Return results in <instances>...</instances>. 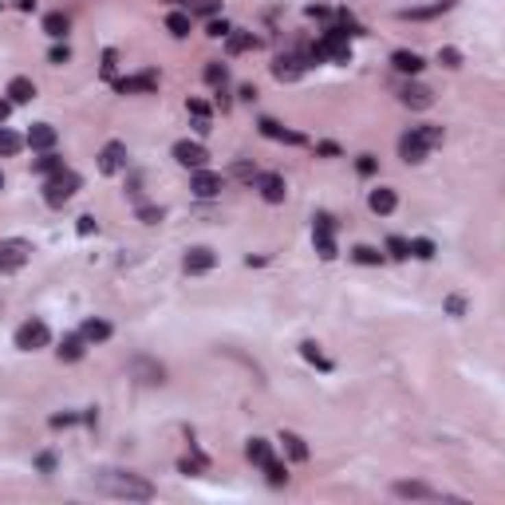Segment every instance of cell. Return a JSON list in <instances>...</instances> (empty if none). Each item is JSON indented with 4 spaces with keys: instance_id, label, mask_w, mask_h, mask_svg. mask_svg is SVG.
<instances>
[{
    "instance_id": "6da1fadb",
    "label": "cell",
    "mask_w": 505,
    "mask_h": 505,
    "mask_svg": "<svg viewBox=\"0 0 505 505\" xmlns=\"http://www.w3.org/2000/svg\"><path fill=\"white\" fill-rule=\"evenodd\" d=\"M91 486L103 497H115V502H154L158 493L142 473H126V470H99L91 478Z\"/></svg>"
},
{
    "instance_id": "7a4b0ae2",
    "label": "cell",
    "mask_w": 505,
    "mask_h": 505,
    "mask_svg": "<svg viewBox=\"0 0 505 505\" xmlns=\"http://www.w3.org/2000/svg\"><path fill=\"white\" fill-rule=\"evenodd\" d=\"M75 189H79V174L60 170V174H51V178L44 182V202L47 205H63V202L75 198Z\"/></svg>"
},
{
    "instance_id": "3957f363",
    "label": "cell",
    "mask_w": 505,
    "mask_h": 505,
    "mask_svg": "<svg viewBox=\"0 0 505 505\" xmlns=\"http://www.w3.org/2000/svg\"><path fill=\"white\" fill-rule=\"evenodd\" d=\"M16 347L20 351H36V347H47V340H51V331H47L44 320H24L20 328H16Z\"/></svg>"
},
{
    "instance_id": "277c9868",
    "label": "cell",
    "mask_w": 505,
    "mask_h": 505,
    "mask_svg": "<svg viewBox=\"0 0 505 505\" xmlns=\"http://www.w3.org/2000/svg\"><path fill=\"white\" fill-rule=\"evenodd\" d=\"M174 162H178V166H186V170H202L205 162H209V154H205L202 142L182 139V142H174Z\"/></svg>"
},
{
    "instance_id": "5b68a950",
    "label": "cell",
    "mask_w": 505,
    "mask_h": 505,
    "mask_svg": "<svg viewBox=\"0 0 505 505\" xmlns=\"http://www.w3.org/2000/svg\"><path fill=\"white\" fill-rule=\"evenodd\" d=\"M28 241H0V272H16L28 261Z\"/></svg>"
},
{
    "instance_id": "8992f818",
    "label": "cell",
    "mask_w": 505,
    "mask_h": 505,
    "mask_svg": "<svg viewBox=\"0 0 505 505\" xmlns=\"http://www.w3.org/2000/svg\"><path fill=\"white\" fill-rule=\"evenodd\" d=\"M336 221L328 218V213H320V218H316V252H320V257H324V261H331V257H336Z\"/></svg>"
},
{
    "instance_id": "52a82bcc",
    "label": "cell",
    "mask_w": 505,
    "mask_h": 505,
    "mask_svg": "<svg viewBox=\"0 0 505 505\" xmlns=\"http://www.w3.org/2000/svg\"><path fill=\"white\" fill-rule=\"evenodd\" d=\"M56 139H60V130H56L51 123H32L28 134H24V146H32V150H40V154H44V150L56 146Z\"/></svg>"
},
{
    "instance_id": "ba28073f",
    "label": "cell",
    "mask_w": 505,
    "mask_h": 505,
    "mask_svg": "<svg viewBox=\"0 0 505 505\" xmlns=\"http://www.w3.org/2000/svg\"><path fill=\"white\" fill-rule=\"evenodd\" d=\"M99 170L103 174H123L126 170V142H107L99 150Z\"/></svg>"
},
{
    "instance_id": "9c48e42d",
    "label": "cell",
    "mask_w": 505,
    "mask_h": 505,
    "mask_svg": "<svg viewBox=\"0 0 505 505\" xmlns=\"http://www.w3.org/2000/svg\"><path fill=\"white\" fill-rule=\"evenodd\" d=\"M391 493H395V497H407V502H442L438 489L423 486V482H395Z\"/></svg>"
},
{
    "instance_id": "30bf717a",
    "label": "cell",
    "mask_w": 505,
    "mask_h": 505,
    "mask_svg": "<svg viewBox=\"0 0 505 505\" xmlns=\"http://www.w3.org/2000/svg\"><path fill=\"white\" fill-rule=\"evenodd\" d=\"M221 186H225V178L221 174H213V170H193V182H189V189L198 193V198H218L221 193Z\"/></svg>"
},
{
    "instance_id": "8fae6325",
    "label": "cell",
    "mask_w": 505,
    "mask_h": 505,
    "mask_svg": "<svg viewBox=\"0 0 505 505\" xmlns=\"http://www.w3.org/2000/svg\"><path fill=\"white\" fill-rule=\"evenodd\" d=\"M308 71V60L304 56H277V63H272V75L281 79V83H292V79H300Z\"/></svg>"
},
{
    "instance_id": "7c38bea8",
    "label": "cell",
    "mask_w": 505,
    "mask_h": 505,
    "mask_svg": "<svg viewBox=\"0 0 505 505\" xmlns=\"http://www.w3.org/2000/svg\"><path fill=\"white\" fill-rule=\"evenodd\" d=\"M154 87H158V75H154V71H142V75L115 79V91H119V95H139V91H154Z\"/></svg>"
},
{
    "instance_id": "4fadbf2b",
    "label": "cell",
    "mask_w": 505,
    "mask_h": 505,
    "mask_svg": "<svg viewBox=\"0 0 505 505\" xmlns=\"http://www.w3.org/2000/svg\"><path fill=\"white\" fill-rule=\"evenodd\" d=\"M213 265H218V252L205 249V245L189 249V252H186V261H182V268H186V272H193V277H198V272H209Z\"/></svg>"
},
{
    "instance_id": "5bb4252c",
    "label": "cell",
    "mask_w": 505,
    "mask_h": 505,
    "mask_svg": "<svg viewBox=\"0 0 505 505\" xmlns=\"http://www.w3.org/2000/svg\"><path fill=\"white\" fill-rule=\"evenodd\" d=\"M257 186H261V198H265L268 205H281L284 193H288V186H284L281 174H261V178H257Z\"/></svg>"
},
{
    "instance_id": "9a60e30c",
    "label": "cell",
    "mask_w": 505,
    "mask_h": 505,
    "mask_svg": "<svg viewBox=\"0 0 505 505\" xmlns=\"http://www.w3.org/2000/svg\"><path fill=\"white\" fill-rule=\"evenodd\" d=\"M4 95H8V103H32L36 99V83L28 75H12L8 87H4Z\"/></svg>"
},
{
    "instance_id": "2e32d148",
    "label": "cell",
    "mask_w": 505,
    "mask_h": 505,
    "mask_svg": "<svg viewBox=\"0 0 505 505\" xmlns=\"http://www.w3.org/2000/svg\"><path fill=\"white\" fill-rule=\"evenodd\" d=\"M399 99H403L407 107H414V110H426L430 103H434V95H430V87H423V83H407Z\"/></svg>"
},
{
    "instance_id": "e0dca14e",
    "label": "cell",
    "mask_w": 505,
    "mask_h": 505,
    "mask_svg": "<svg viewBox=\"0 0 505 505\" xmlns=\"http://www.w3.org/2000/svg\"><path fill=\"white\" fill-rule=\"evenodd\" d=\"M367 205H371V213H379V218H387V213H395V205H399V198H395V189L379 186V189H371V198H367Z\"/></svg>"
},
{
    "instance_id": "ac0fdd59",
    "label": "cell",
    "mask_w": 505,
    "mask_h": 505,
    "mask_svg": "<svg viewBox=\"0 0 505 505\" xmlns=\"http://www.w3.org/2000/svg\"><path fill=\"white\" fill-rule=\"evenodd\" d=\"M261 134L265 139H277V142H292V146H304V134H296V130H284L277 119H261Z\"/></svg>"
},
{
    "instance_id": "d6986e66",
    "label": "cell",
    "mask_w": 505,
    "mask_h": 505,
    "mask_svg": "<svg viewBox=\"0 0 505 505\" xmlns=\"http://www.w3.org/2000/svg\"><path fill=\"white\" fill-rule=\"evenodd\" d=\"M110 331H115V328H110L107 320H95V316H91V320L79 328V336H83V344H107Z\"/></svg>"
},
{
    "instance_id": "ffe728a7",
    "label": "cell",
    "mask_w": 505,
    "mask_h": 505,
    "mask_svg": "<svg viewBox=\"0 0 505 505\" xmlns=\"http://www.w3.org/2000/svg\"><path fill=\"white\" fill-rule=\"evenodd\" d=\"M454 8V0H434V4H423V8H403V20H430V16H442Z\"/></svg>"
},
{
    "instance_id": "44dd1931",
    "label": "cell",
    "mask_w": 505,
    "mask_h": 505,
    "mask_svg": "<svg viewBox=\"0 0 505 505\" xmlns=\"http://www.w3.org/2000/svg\"><path fill=\"white\" fill-rule=\"evenodd\" d=\"M391 63H395V71H403V75H419V71H423V56H419V51H407V47L395 51Z\"/></svg>"
},
{
    "instance_id": "7402d4cb",
    "label": "cell",
    "mask_w": 505,
    "mask_h": 505,
    "mask_svg": "<svg viewBox=\"0 0 505 505\" xmlns=\"http://www.w3.org/2000/svg\"><path fill=\"white\" fill-rule=\"evenodd\" d=\"M399 158H403V162H423L426 158V146L414 139V130H407V134L399 139Z\"/></svg>"
},
{
    "instance_id": "603a6c76",
    "label": "cell",
    "mask_w": 505,
    "mask_h": 505,
    "mask_svg": "<svg viewBox=\"0 0 505 505\" xmlns=\"http://www.w3.org/2000/svg\"><path fill=\"white\" fill-rule=\"evenodd\" d=\"M225 47H229V56L252 51V47H257V36H252V32H229V36H225Z\"/></svg>"
},
{
    "instance_id": "cb8c5ba5",
    "label": "cell",
    "mask_w": 505,
    "mask_h": 505,
    "mask_svg": "<svg viewBox=\"0 0 505 505\" xmlns=\"http://www.w3.org/2000/svg\"><path fill=\"white\" fill-rule=\"evenodd\" d=\"M130 371H134L142 383H162V375H166V371H162V363H150V360H134V363H130Z\"/></svg>"
},
{
    "instance_id": "d4e9b609",
    "label": "cell",
    "mask_w": 505,
    "mask_h": 505,
    "mask_svg": "<svg viewBox=\"0 0 505 505\" xmlns=\"http://www.w3.org/2000/svg\"><path fill=\"white\" fill-rule=\"evenodd\" d=\"M281 442H284V450H288V458H292V462H308V442L300 438V434L284 430V434H281Z\"/></svg>"
},
{
    "instance_id": "484cf974",
    "label": "cell",
    "mask_w": 505,
    "mask_h": 505,
    "mask_svg": "<svg viewBox=\"0 0 505 505\" xmlns=\"http://www.w3.org/2000/svg\"><path fill=\"white\" fill-rule=\"evenodd\" d=\"M245 454H249V462H252V466H265L268 458H272V442H265V438H249Z\"/></svg>"
},
{
    "instance_id": "4316f807",
    "label": "cell",
    "mask_w": 505,
    "mask_h": 505,
    "mask_svg": "<svg viewBox=\"0 0 505 505\" xmlns=\"http://www.w3.org/2000/svg\"><path fill=\"white\" fill-rule=\"evenodd\" d=\"M410 130H414V139L423 142L426 150H430V146H442V139H446V134H442V126H430V123H423V126H410Z\"/></svg>"
},
{
    "instance_id": "83f0119b",
    "label": "cell",
    "mask_w": 505,
    "mask_h": 505,
    "mask_svg": "<svg viewBox=\"0 0 505 505\" xmlns=\"http://www.w3.org/2000/svg\"><path fill=\"white\" fill-rule=\"evenodd\" d=\"M60 360H67V363L83 360V336H63V344H60Z\"/></svg>"
},
{
    "instance_id": "f1b7e54d",
    "label": "cell",
    "mask_w": 505,
    "mask_h": 505,
    "mask_svg": "<svg viewBox=\"0 0 505 505\" xmlns=\"http://www.w3.org/2000/svg\"><path fill=\"white\" fill-rule=\"evenodd\" d=\"M44 32L51 36V40H63V36H67V16H63V12H47L44 16Z\"/></svg>"
},
{
    "instance_id": "f546056e",
    "label": "cell",
    "mask_w": 505,
    "mask_h": 505,
    "mask_svg": "<svg viewBox=\"0 0 505 505\" xmlns=\"http://www.w3.org/2000/svg\"><path fill=\"white\" fill-rule=\"evenodd\" d=\"M166 28H170V36H189V28H193V20H189V12H170L166 16Z\"/></svg>"
},
{
    "instance_id": "4dcf8cb0",
    "label": "cell",
    "mask_w": 505,
    "mask_h": 505,
    "mask_svg": "<svg viewBox=\"0 0 505 505\" xmlns=\"http://www.w3.org/2000/svg\"><path fill=\"white\" fill-rule=\"evenodd\" d=\"M20 146H24V139H20L16 130H8V126H0V154L8 158V154H16Z\"/></svg>"
},
{
    "instance_id": "1f68e13d",
    "label": "cell",
    "mask_w": 505,
    "mask_h": 505,
    "mask_svg": "<svg viewBox=\"0 0 505 505\" xmlns=\"http://www.w3.org/2000/svg\"><path fill=\"white\" fill-rule=\"evenodd\" d=\"M351 261H355V265H379L383 252L371 249V245H355V249H351Z\"/></svg>"
},
{
    "instance_id": "d6a6232c",
    "label": "cell",
    "mask_w": 505,
    "mask_h": 505,
    "mask_svg": "<svg viewBox=\"0 0 505 505\" xmlns=\"http://www.w3.org/2000/svg\"><path fill=\"white\" fill-rule=\"evenodd\" d=\"M36 170H40V174H47V178H51V174H60V170H63V158H56V154H51V150H44V154L36 158Z\"/></svg>"
},
{
    "instance_id": "836d02e7",
    "label": "cell",
    "mask_w": 505,
    "mask_h": 505,
    "mask_svg": "<svg viewBox=\"0 0 505 505\" xmlns=\"http://www.w3.org/2000/svg\"><path fill=\"white\" fill-rule=\"evenodd\" d=\"M434 241H430V237H414V241H410V257H419V261H430V257H434Z\"/></svg>"
},
{
    "instance_id": "e575fe53",
    "label": "cell",
    "mask_w": 505,
    "mask_h": 505,
    "mask_svg": "<svg viewBox=\"0 0 505 505\" xmlns=\"http://www.w3.org/2000/svg\"><path fill=\"white\" fill-rule=\"evenodd\" d=\"M261 470L268 473V482H272V486H284V482H288V470H284V466L277 462V458H268V462L261 466Z\"/></svg>"
},
{
    "instance_id": "d590c367",
    "label": "cell",
    "mask_w": 505,
    "mask_h": 505,
    "mask_svg": "<svg viewBox=\"0 0 505 505\" xmlns=\"http://www.w3.org/2000/svg\"><path fill=\"white\" fill-rule=\"evenodd\" d=\"M387 252H391L395 261H407V257H410V241H407V237H387Z\"/></svg>"
},
{
    "instance_id": "8d00e7d4",
    "label": "cell",
    "mask_w": 505,
    "mask_h": 505,
    "mask_svg": "<svg viewBox=\"0 0 505 505\" xmlns=\"http://www.w3.org/2000/svg\"><path fill=\"white\" fill-rule=\"evenodd\" d=\"M225 79H229L225 63H205V83H213V87H225Z\"/></svg>"
},
{
    "instance_id": "74e56055",
    "label": "cell",
    "mask_w": 505,
    "mask_h": 505,
    "mask_svg": "<svg viewBox=\"0 0 505 505\" xmlns=\"http://www.w3.org/2000/svg\"><path fill=\"white\" fill-rule=\"evenodd\" d=\"M300 355H304V360H308V363H316V367H324V371H328V367H331V363L324 360V355H320V347H316L312 340H308V344H300Z\"/></svg>"
},
{
    "instance_id": "f35d334b",
    "label": "cell",
    "mask_w": 505,
    "mask_h": 505,
    "mask_svg": "<svg viewBox=\"0 0 505 505\" xmlns=\"http://www.w3.org/2000/svg\"><path fill=\"white\" fill-rule=\"evenodd\" d=\"M233 178H241V182H257L261 174H257V166H249V162H237V166H233Z\"/></svg>"
},
{
    "instance_id": "ab89813d",
    "label": "cell",
    "mask_w": 505,
    "mask_h": 505,
    "mask_svg": "<svg viewBox=\"0 0 505 505\" xmlns=\"http://www.w3.org/2000/svg\"><path fill=\"white\" fill-rule=\"evenodd\" d=\"M189 8H198L202 16H218L221 12V0H193Z\"/></svg>"
},
{
    "instance_id": "60d3db41",
    "label": "cell",
    "mask_w": 505,
    "mask_h": 505,
    "mask_svg": "<svg viewBox=\"0 0 505 505\" xmlns=\"http://www.w3.org/2000/svg\"><path fill=\"white\" fill-rule=\"evenodd\" d=\"M47 60H51L56 67H60V63H67V60H71V47H67V44H56L51 51H47Z\"/></svg>"
},
{
    "instance_id": "b9f144b4",
    "label": "cell",
    "mask_w": 505,
    "mask_h": 505,
    "mask_svg": "<svg viewBox=\"0 0 505 505\" xmlns=\"http://www.w3.org/2000/svg\"><path fill=\"white\" fill-rule=\"evenodd\" d=\"M186 110L193 115V119H209V103H205V99H189Z\"/></svg>"
},
{
    "instance_id": "7bdbcfd3",
    "label": "cell",
    "mask_w": 505,
    "mask_h": 505,
    "mask_svg": "<svg viewBox=\"0 0 505 505\" xmlns=\"http://www.w3.org/2000/svg\"><path fill=\"white\" fill-rule=\"evenodd\" d=\"M438 63H442V67H458V63H462V56H458L454 47H442V51H438Z\"/></svg>"
},
{
    "instance_id": "ee69618b",
    "label": "cell",
    "mask_w": 505,
    "mask_h": 505,
    "mask_svg": "<svg viewBox=\"0 0 505 505\" xmlns=\"http://www.w3.org/2000/svg\"><path fill=\"white\" fill-rule=\"evenodd\" d=\"M75 229H79V233H83V237H91L95 229H99V221H95L91 213H83V218H79V225H75Z\"/></svg>"
},
{
    "instance_id": "f6af8a7d",
    "label": "cell",
    "mask_w": 505,
    "mask_h": 505,
    "mask_svg": "<svg viewBox=\"0 0 505 505\" xmlns=\"http://www.w3.org/2000/svg\"><path fill=\"white\" fill-rule=\"evenodd\" d=\"M355 170H360L363 178H371V174H375V158H371V154H360V162H355Z\"/></svg>"
},
{
    "instance_id": "bcb514c9",
    "label": "cell",
    "mask_w": 505,
    "mask_h": 505,
    "mask_svg": "<svg viewBox=\"0 0 505 505\" xmlns=\"http://www.w3.org/2000/svg\"><path fill=\"white\" fill-rule=\"evenodd\" d=\"M205 32H209V36H218V40H225V36H229L233 28H229L225 20H209V28H205Z\"/></svg>"
},
{
    "instance_id": "7dc6e473",
    "label": "cell",
    "mask_w": 505,
    "mask_h": 505,
    "mask_svg": "<svg viewBox=\"0 0 505 505\" xmlns=\"http://www.w3.org/2000/svg\"><path fill=\"white\" fill-rule=\"evenodd\" d=\"M139 218L146 221V225H154V221H162V209H154V205H142V209H139Z\"/></svg>"
},
{
    "instance_id": "c3c4849f",
    "label": "cell",
    "mask_w": 505,
    "mask_h": 505,
    "mask_svg": "<svg viewBox=\"0 0 505 505\" xmlns=\"http://www.w3.org/2000/svg\"><path fill=\"white\" fill-rule=\"evenodd\" d=\"M79 423V414H51V426L60 430V426H75Z\"/></svg>"
},
{
    "instance_id": "681fc988",
    "label": "cell",
    "mask_w": 505,
    "mask_h": 505,
    "mask_svg": "<svg viewBox=\"0 0 505 505\" xmlns=\"http://www.w3.org/2000/svg\"><path fill=\"white\" fill-rule=\"evenodd\" d=\"M446 308H450L454 316H462V312H466V300H462V296H450V300H446Z\"/></svg>"
},
{
    "instance_id": "f907efd6",
    "label": "cell",
    "mask_w": 505,
    "mask_h": 505,
    "mask_svg": "<svg viewBox=\"0 0 505 505\" xmlns=\"http://www.w3.org/2000/svg\"><path fill=\"white\" fill-rule=\"evenodd\" d=\"M103 75L115 79V51H107V56H103Z\"/></svg>"
},
{
    "instance_id": "816d5d0a",
    "label": "cell",
    "mask_w": 505,
    "mask_h": 505,
    "mask_svg": "<svg viewBox=\"0 0 505 505\" xmlns=\"http://www.w3.org/2000/svg\"><path fill=\"white\" fill-rule=\"evenodd\" d=\"M40 470H44V473L56 470V454H40Z\"/></svg>"
},
{
    "instance_id": "f5cc1de1",
    "label": "cell",
    "mask_w": 505,
    "mask_h": 505,
    "mask_svg": "<svg viewBox=\"0 0 505 505\" xmlns=\"http://www.w3.org/2000/svg\"><path fill=\"white\" fill-rule=\"evenodd\" d=\"M320 154H331V158H336V154H340V146H336V142H320Z\"/></svg>"
},
{
    "instance_id": "db71d44e",
    "label": "cell",
    "mask_w": 505,
    "mask_h": 505,
    "mask_svg": "<svg viewBox=\"0 0 505 505\" xmlns=\"http://www.w3.org/2000/svg\"><path fill=\"white\" fill-rule=\"evenodd\" d=\"M16 8H20V12H36V0H12Z\"/></svg>"
},
{
    "instance_id": "11a10c76",
    "label": "cell",
    "mask_w": 505,
    "mask_h": 505,
    "mask_svg": "<svg viewBox=\"0 0 505 505\" xmlns=\"http://www.w3.org/2000/svg\"><path fill=\"white\" fill-rule=\"evenodd\" d=\"M8 110H12V103H8V99H0V126H4V119H8Z\"/></svg>"
},
{
    "instance_id": "9f6ffc18",
    "label": "cell",
    "mask_w": 505,
    "mask_h": 505,
    "mask_svg": "<svg viewBox=\"0 0 505 505\" xmlns=\"http://www.w3.org/2000/svg\"><path fill=\"white\" fill-rule=\"evenodd\" d=\"M166 4H193V0H166Z\"/></svg>"
},
{
    "instance_id": "6f0895ef",
    "label": "cell",
    "mask_w": 505,
    "mask_h": 505,
    "mask_svg": "<svg viewBox=\"0 0 505 505\" xmlns=\"http://www.w3.org/2000/svg\"><path fill=\"white\" fill-rule=\"evenodd\" d=\"M0 189H4V174H0Z\"/></svg>"
},
{
    "instance_id": "680465c9",
    "label": "cell",
    "mask_w": 505,
    "mask_h": 505,
    "mask_svg": "<svg viewBox=\"0 0 505 505\" xmlns=\"http://www.w3.org/2000/svg\"><path fill=\"white\" fill-rule=\"evenodd\" d=\"M0 8H4V0H0Z\"/></svg>"
}]
</instances>
